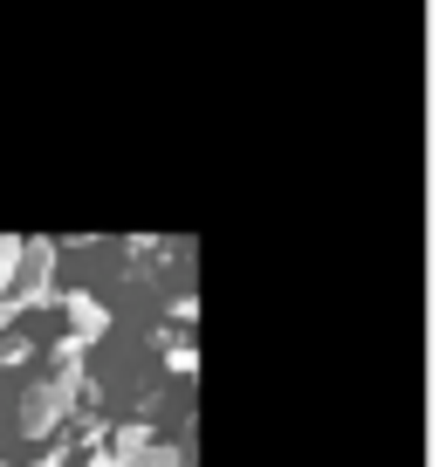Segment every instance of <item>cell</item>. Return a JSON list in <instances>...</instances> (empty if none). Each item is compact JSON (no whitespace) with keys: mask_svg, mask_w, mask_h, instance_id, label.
<instances>
[{"mask_svg":"<svg viewBox=\"0 0 446 467\" xmlns=\"http://www.w3.org/2000/svg\"><path fill=\"white\" fill-rule=\"evenodd\" d=\"M76 406V350H62V379L35 385L28 399H21V433H56V420Z\"/></svg>","mask_w":446,"mask_h":467,"instance_id":"6da1fadb","label":"cell"},{"mask_svg":"<svg viewBox=\"0 0 446 467\" xmlns=\"http://www.w3.org/2000/svg\"><path fill=\"white\" fill-rule=\"evenodd\" d=\"M48 254H56L48 241H21V289H15V309L35 303V296L48 289Z\"/></svg>","mask_w":446,"mask_h":467,"instance_id":"7a4b0ae2","label":"cell"},{"mask_svg":"<svg viewBox=\"0 0 446 467\" xmlns=\"http://www.w3.org/2000/svg\"><path fill=\"white\" fill-rule=\"evenodd\" d=\"M117 467H179V447H165V440H144L130 433L124 453H117Z\"/></svg>","mask_w":446,"mask_h":467,"instance_id":"3957f363","label":"cell"},{"mask_svg":"<svg viewBox=\"0 0 446 467\" xmlns=\"http://www.w3.org/2000/svg\"><path fill=\"white\" fill-rule=\"evenodd\" d=\"M15 262H21V241H0V289L15 282Z\"/></svg>","mask_w":446,"mask_h":467,"instance_id":"277c9868","label":"cell"},{"mask_svg":"<svg viewBox=\"0 0 446 467\" xmlns=\"http://www.w3.org/2000/svg\"><path fill=\"white\" fill-rule=\"evenodd\" d=\"M0 467H7V461H0Z\"/></svg>","mask_w":446,"mask_h":467,"instance_id":"5b68a950","label":"cell"}]
</instances>
